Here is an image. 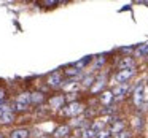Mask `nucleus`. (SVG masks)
Listing matches in <instances>:
<instances>
[{"label": "nucleus", "mask_w": 148, "mask_h": 138, "mask_svg": "<svg viewBox=\"0 0 148 138\" xmlns=\"http://www.w3.org/2000/svg\"><path fill=\"white\" fill-rule=\"evenodd\" d=\"M83 108L84 106L81 105V103H70L62 113L67 114V116H77V114H80V113H83Z\"/></svg>", "instance_id": "1"}, {"label": "nucleus", "mask_w": 148, "mask_h": 138, "mask_svg": "<svg viewBox=\"0 0 148 138\" xmlns=\"http://www.w3.org/2000/svg\"><path fill=\"white\" fill-rule=\"evenodd\" d=\"M132 75H134V68H131V70H121L119 73H116L115 81H116V83H119V84H124L126 81L132 76Z\"/></svg>", "instance_id": "2"}, {"label": "nucleus", "mask_w": 148, "mask_h": 138, "mask_svg": "<svg viewBox=\"0 0 148 138\" xmlns=\"http://www.w3.org/2000/svg\"><path fill=\"white\" fill-rule=\"evenodd\" d=\"M143 92H145V86L143 84H137L135 87V92H134V100H135V105H142V100H143Z\"/></svg>", "instance_id": "3"}, {"label": "nucleus", "mask_w": 148, "mask_h": 138, "mask_svg": "<svg viewBox=\"0 0 148 138\" xmlns=\"http://www.w3.org/2000/svg\"><path fill=\"white\" fill-rule=\"evenodd\" d=\"M127 90H129V86H127V84H119V86L115 87V90H113V95H115V97H123V95H126V94H127Z\"/></svg>", "instance_id": "4"}, {"label": "nucleus", "mask_w": 148, "mask_h": 138, "mask_svg": "<svg viewBox=\"0 0 148 138\" xmlns=\"http://www.w3.org/2000/svg\"><path fill=\"white\" fill-rule=\"evenodd\" d=\"M119 68H121V70H131V68H134V61H132L131 57L123 59V61L119 62Z\"/></svg>", "instance_id": "5"}, {"label": "nucleus", "mask_w": 148, "mask_h": 138, "mask_svg": "<svg viewBox=\"0 0 148 138\" xmlns=\"http://www.w3.org/2000/svg\"><path fill=\"white\" fill-rule=\"evenodd\" d=\"M69 125H62V127H59V128H56V132H54V137H58V138H64V137H67L69 135Z\"/></svg>", "instance_id": "6"}, {"label": "nucleus", "mask_w": 148, "mask_h": 138, "mask_svg": "<svg viewBox=\"0 0 148 138\" xmlns=\"http://www.w3.org/2000/svg\"><path fill=\"white\" fill-rule=\"evenodd\" d=\"M48 84L51 87H58L59 84H61V75H59V73L51 75V76H49V80H48Z\"/></svg>", "instance_id": "7"}, {"label": "nucleus", "mask_w": 148, "mask_h": 138, "mask_svg": "<svg viewBox=\"0 0 148 138\" xmlns=\"http://www.w3.org/2000/svg\"><path fill=\"white\" fill-rule=\"evenodd\" d=\"M107 124V119H100V121H94V124L91 125V128H92L94 132H102V128L105 127Z\"/></svg>", "instance_id": "8"}, {"label": "nucleus", "mask_w": 148, "mask_h": 138, "mask_svg": "<svg viewBox=\"0 0 148 138\" xmlns=\"http://www.w3.org/2000/svg\"><path fill=\"white\" fill-rule=\"evenodd\" d=\"M29 137V132L24 130V128H18V130L11 132V138H27Z\"/></svg>", "instance_id": "9"}, {"label": "nucleus", "mask_w": 148, "mask_h": 138, "mask_svg": "<svg viewBox=\"0 0 148 138\" xmlns=\"http://www.w3.org/2000/svg\"><path fill=\"white\" fill-rule=\"evenodd\" d=\"M62 103H64V95H58V97H54V99H51L49 105H51L53 108H61Z\"/></svg>", "instance_id": "10"}, {"label": "nucleus", "mask_w": 148, "mask_h": 138, "mask_svg": "<svg viewBox=\"0 0 148 138\" xmlns=\"http://www.w3.org/2000/svg\"><path fill=\"white\" fill-rule=\"evenodd\" d=\"M13 121H14L13 111H8V113H5L3 116H0V122H3V124H8V122H13Z\"/></svg>", "instance_id": "11"}, {"label": "nucleus", "mask_w": 148, "mask_h": 138, "mask_svg": "<svg viewBox=\"0 0 148 138\" xmlns=\"http://www.w3.org/2000/svg\"><path fill=\"white\" fill-rule=\"evenodd\" d=\"M123 127H124V122L123 121H116L115 124L112 125V128H110V132H113V133H119V132H123Z\"/></svg>", "instance_id": "12"}, {"label": "nucleus", "mask_w": 148, "mask_h": 138, "mask_svg": "<svg viewBox=\"0 0 148 138\" xmlns=\"http://www.w3.org/2000/svg\"><path fill=\"white\" fill-rule=\"evenodd\" d=\"M43 94L42 92H34V94H30V102H34V103H42L43 102Z\"/></svg>", "instance_id": "13"}, {"label": "nucleus", "mask_w": 148, "mask_h": 138, "mask_svg": "<svg viewBox=\"0 0 148 138\" xmlns=\"http://www.w3.org/2000/svg\"><path fill=\"white\" fill-rule=\"evenodd\" d=\"M26 108H27V103L21 102V100H16V102L13 103V109H16V111H24Z\"/></svg>", "instance_id": "14"}, {"label": "nucleus", "mask_w": 148, "mask_h": 138, "mask_svg": "<svg viewBox=\"0 0 148 138\" xmlns=\"http://www.w3.org/2000/svg\"><path fill=\"white\" fill-rule=\"evenodd\" d=\"M96 133H97V132H94L92 130V128H84V130L83 132H81V137H83V138H94V137H96Z\"/></svg>", "instance_id": "15"}, {"label": "nucleus", "mask_w": 148, "mask_h": 138, "mask_svg": "<svg viewBox=\"0 0 148 138\" xmlns=\"http://www.w3.org/2000/svg\"><path fill=\"white\" fill-rule=\"evenodd\" d=\"M103 84H105V78L100 76V78H99V81H97V84L92 87V92H99V90L103 87Z\"/></svg>", "instance_id": "16"}, {"label": "nucleus", "mask_w": 148, "mask_h": 138, "mask_svg": "<svg viewBox=\"0 0 148 138\" xmlns=\"http://www.w3.org/2000/svg\"><path fill=\"white\" fill-rule=\"evenodd\" d=\"M135 54H137V56H145V54H148V43L138 46V49L135 51Z\"/></svg>", "instance_id": "17"}, {"label": "nucleus", "mask_w": 148, "mask_h": 138, "mask_svg": "<svg viewBox=\"0 0 148 138\" xmlns=\"http://www.w3.org/2000/svg\"><path fill=\"white\" fill-rule=\"evenodd\" d=\"M113 99V92H103L102 97H100V100H102V103H110V100Z\"/></svg>", "instance_id": "18"}, {"label": "nucleus", "mask_w": 148, "mask_h": 138, "mask_svg": "<svg viewBox=\"0 0 148 138\" xmlns=\"http://www.w3.org/2000/svg\"><path fill=\"white\" fill-rule=\"evenodd\" d=\"M94 138H110V132L108 130H102V132H97Z\"/></svg>", "instance_id": "19"}, {"label": "nucleus", "mask_w": 148, "mask_h": 138, "mask_svg": "<svg viewBox=\"0 0 148 138\" xmlns=\"http://www.w3.org/2000/svg\"><path fill=\"white\" fill-rule=\"evenodd\" d=\"M77 87H78L77 81H70L69 84H65V90H77Z\"/></svg>", "instance_id": "20"}, {"label": "nucleus", "mask_w": 148, "mask_h": 138, "mask_svg": "<svg viewBox=\"0 0 148 138\" xmlns=\"http://www.w3.org/2000/svg\"><path fill=\"white\" fill-rule=\"evenodd\" d=\"M18 100H21V102H24V103H29L30 102V94H21V95L18 97Z\"/></svg>", "instance_id": "21"}, {"label": "nucleus", "mask_w": 148, "mask_h": 138, "mask_svg": "<svg viewBox=\"0 0 148 138\" xmlns=\"http://www.w3.org/2000/svg\"><path fill=\"white\" fill-rule=\"evenodd\" d=\"M115 138H129V133L123 130V132H119V133H116V135H115Z\"/></svg>", "instance_id": "22"}, {"label": "nucleus", "mask_w": 148, "mask_h": 138, "mask_svg": "<svg viewBox=\"0 0 148 138\" xmlns=\"http://www.w3.org/2000/svg\"><path fill=\"white\" fill-rule=\"evenodd\" d=\"M78 73H80V70H78V68H69V70H67V75H70V76L78 75Z\"/></svg>", "instance_id": "23"}, {"label": "nucleus", "mask_w": 148, "mask_h": 138, "mask_svg": "<svg viewBox=\"0 0 148 138\" xmlns=\"http://www.w3.org/2000/svg\"><path fill=\"white\" fill-rule=\"evenodd\" d=\"M103 62H105V57H103V56H99V57H97V61H96V67H100Z\"/></svg>", "instance_id": "24"}, {"label": "nucleus", "mask_w": 148, "mask_h": 138, "mask_svg": "<svg viewBox=\"0 0 148 138\" xmlns=\"http://www.w3.org/2000/svg\"><path fill=\"white\" fill-rule=\"evenodd\" d=\"M92 81H94V78H92V76H86V78H84V81H83V84H84V86H89V84L92 83Z\"/></svg>", "instance_id": "25"}, {"label": "nucleus", "mask_w": 148, "mask_h": 138, "mask_svg": "<svg viewBox=\"0 0 148 138\" xmlns=\"http://www.w3.org/2000/svg\"><path fill=\"white\" fill-rule=\"evenodd\" d=\"M102 113H105V114H110V113H113V108H112V106H107V108L102 109Z\"/></svg>", "instance_id": "26"}, {"label": "nucleus", "mask_w": 148, "mask_h": 138, "mask_svg": "<svg viewBox=\"0 0 148 138\" xmlns=\"http://www.w3.org/2000/svg\"><path fill=\"white\" fill-rule=\"evenodd\" d=\"M75 95H77L75 92H70V94L67 95V100H73V99H75Z\"/></svg>", "instance_id": "27"}, {"label": "nucleus", "mask_w": 148, "mask_h": 138, "mask_svg": "<svg viewBox=\"0 0 148 138\" xmlns=\"http://www.w3.org/2000/svg\"><path fill=\"white\" fill-rule=\"evenodd\" d=\"M56 3V2H53V0H46V2H45V5H54Z\"/></svg>", "instance_id": "28"}, {"label": "nucleus", "mask_w": 148, "mask_h": 138, "mask_svg": "<svg viewBox=\"0 0 148 138\" xmlns=\"http://www.w3.org/2000/svg\"><path fill=\"white\" fill-rule=\"evenodd\" d=\"M2 99H3V90L0 89V100H2Z\"/></svg>", "instance_id": "29"}]
</instances>
